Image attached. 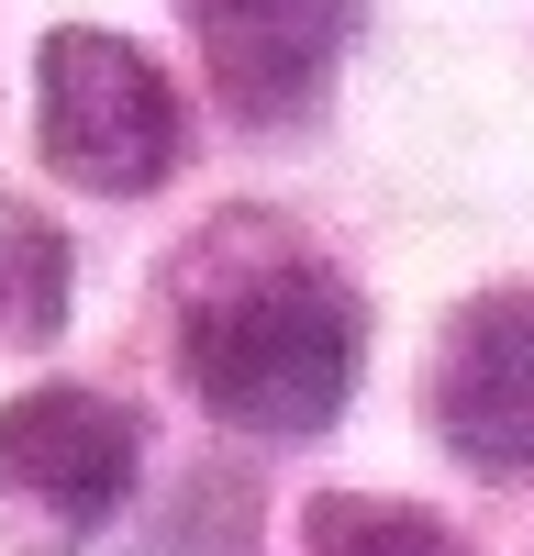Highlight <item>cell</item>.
I'll return each mask as SVG.
<instances>
[{
  "instance_id": "6da1fadb",
  "label": "cell",
  "mask_w": 534,
  "mask_h": 556,
  "mask_svg": "<svg viewBox=\"0 0 534 556\" xmlns=\"http://www.w3.org/2000/svg\"><path fill=\"white\" fill-rule=\"evenodd\" d=\"M368 367V301L312 256L290 223L223 212L178 256V379L234 434H323Z\"/></svg>"
},
{
  "instance_id": "7a4b0ae2",
  "label": "cell",
  "mask_w": 534,
  "mask_h": 556,
  "mask_svg": "<svg viewBox=\"0 0 534 556\" xmlns=\"http://www.w3.org/2000/svg\"><path fill=\"white\" fill-rule=\"evenodd\" d=\"M34 123H44V167L89 201H145L178 178L190 156V123H178V89L134 34L112 23H56L34 56Z\"/></svg>"
},
{
  "instance_id": "3957f363",
  "label": "cell",
  "mask_w": 534,
  "mask_h": 556,
  "mask_svg": "<svg viewBox=\"0 0 534 556\" xmlns=\"http://www.w3.org/2000/svg\"><path fill=\"white\" fill-rule=\"evenodd\" d=\"M145 479V424L112 390L44 379L0 401V556H89Z\"/></svg>"
},
{
  "instance_id": "277c9868",
  "label": "cell",
  "mask_w": 534,
  "mask_h": 556,
  "mask_svg": "<svg viewBox=\"0 0 534 556\" xmlns=\"http://www.w3.org/2000/svg\"><path fill=\"white\" fill-rule=\"evenodd\" d=\"M178 23H190L223 112L256 123V134H290V123L323 112L368 0H178Z\"/></svg>"
},
{
  "instance_id": "5b68a950",
  "label": "cell",
  "mask_w": 534,
  "mask_h": 556,
  "mask_svg": "<svg viewBox=\"0 0 534 556\" xmlns=\"http://www.w3.org/2000/svg\"><path fill=\"white\" fill-rule=\"evenodd\" d=\"M423 412L468 479H534V290H479L434 334Z\"/></svg>"
},
{
  "instance_id": "8992f818",
  "label": "cell",
  "mask_w": 534,
  "mask_h": 556,
  "mask_svg": "<svg viewBox=\"0 0 534 556\" xmlns=\"http://www.w3.org/2000/svg\"><path fill=\"white\" fill-rule=\"evenodd\" d=\"M67 301H78V256L44 212L0 201V356H34L44 334H67Z\"/></svg>"
},
{
  "instance_id": "52a82bcc",
  "label": "cell",
  "mask_w": 534,
  "mask_h": 556,
  "mask_svg": "<svg viewBox=\"0 0 534 556\" xmlns=\"http://www.w3.org/2000/svg\"><path fill=\"white\" fill-rule=\"evenodd\" d=\"M312 556H468V534H445L434 513H412V501H379V490H323L301 523Z\"/></svg>"
}]
</instances>
